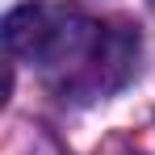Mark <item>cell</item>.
I'll return each instance as SVG.
<instances>
[{"label":"cell","mask_w":155,"mask_h":155,"mask_svg":"<svg viewBox=\"0 0 155 155\" xmlns=\"http://www.w3.org/2000/svg\"><path fill=\"white\" fill-rule=\"evenodd\" d=\"M4 46L8 54L38 63V67H67L80 59H130L138 51V42L109 38L97 21H88L80 8L51 4V0H29L21 8H13L4 17Z\"/></svg>","instance_id":"cell-1"}]
</instances>
